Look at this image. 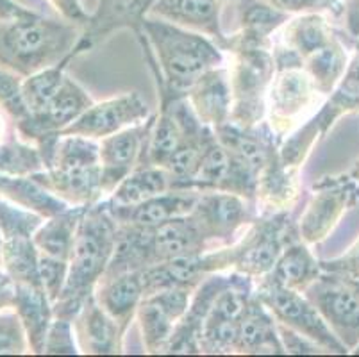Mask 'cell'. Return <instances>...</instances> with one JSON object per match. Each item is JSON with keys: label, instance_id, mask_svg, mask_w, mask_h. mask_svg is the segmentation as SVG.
I'll return each instance as SVG.
<instances>
[{"label": "cell", "instance_id": "obj_1", "mask_svg": "<svg viewBox=\"0 0 359 357\" xmlns=\"http://www.w3.org/2000/svg\"><path fill=\"white\" fill-rule=\"evenodd\" d=\"M156 61L161 70L159 93L165 97H186L188 90L211 68L225 63L224 50L210 36L179 27L166 20L147 16L142 24Z\"/></svg>", "mask_w": 359, "mask_h": 357}, {"label": "cell", "instance_id": "obj_2", "mask_svg": "<svg viewBox=\"0 0 359 357\" xmlns=\"http://www.w3.org/2000/svg\"><path fill=\"white\" fill-rule=\"evenodd\" d=\"M116 225L104 202L88 206L75 234L68 277L61 297L54 302V316L74 320L102 279L116 245Z\"/></svg>", "mask_w": 359, "mask_h": 357}, {"label": "cell", "instance_id": "obj_3", "mask_svg": "<svg viewBox=\"0 0 359 357\" xmlns=\"http://www.w3.org/2000/svg\"><path fill=\"white\" fill-rule=\"evenodd\" d=\"M83 27L68 20L34 15L0 20V63L22 77L54 67L75 54Z\"/></svg>", "mask_w": 359, "mask_h": 357}, {"label": "cell", "instance_id": "obj_4", "mask_svg": "<svg viewBox=\"0 0 359 357\" xmlns=\"http://www.w3.org/2000/svg\"><path fill=\"white\" fill-rule=\"evenodd\" d=\"M32 177L70 206L104 201L99 142L91 137L61 134L43 172Z\"/></svg>", "mask_w": 359, "mask_h": 357}, {"label": "cell", "instance_id": "obj_5", "mask_svg": "<svg viewBox=\"0 0 359 357\" xmlns=\"http://www.w3.org/2000/svg\"><path fill=\"white\" fill-rule=\"evenodd\" d=\"M225 50L233 54L229 68L233 109L231 123L254 129L266 120V97L276 74L273 43H245L227 36Z\"/></svg>", "mask_w": 359, "mask_h": 357}, {"label": "cell", "instance_id": "obj_6", "mask_svg": "<svg viewBox=\"0 0 359 357\" xmlns=\"http://www.w3.org/2000/svg\"><path fill=\"white\" fill-rule=\"evenodd\" d=\"M295 238H300L299 229L288 211L256 216L238 240L227 245L231 270L261 279L272 271L283 248Z\"/></svg>", "mask_w": 359, "mask_h": 357}, {"label": "cell", "instance_id": "obj_7", "mask_svg": "<svg viewBox=\"0 0 359 357\" xmlns=\"http://www.w3.org/2000/svg\"><path fill=\"white\" fill-rule=\"evenodd\" d=\"M254 295L269 307L277 323L302 334L308 339L315 342L316 345L322 346L325 352H347L344 343L336 338L334 332L322 318V314L316 311V307L309 302L304 293L288 290V288L272 283L266 277H261L256 281Z\"/></svg>", "mask_w": 359, "mask_h": 357}, {"label": "cell", "instance_id": "obj_8", "mask_svg": "<svg viewBox=\"0 0 359 357\" xmlns=\"http://www.w3.org/2000/svg\"><path fill=\"white\" fill-rule=\"evenodd\" d=\"M322 93L304 68H280L273 74L266 97V123L280 142L320 104Z\"/></svg>", "mask_w": 359, "mask_h": 357}, {"label": "cell", "instance_id": "obj_9", "mask_svg": "<svg viewBox=\"0 0 359 357\" xmlns=\"http://www.w3.org/2000/svg\"><path fill=\"white\" fill-rule=\"evenodd\" d=\"M91 104L93 100L84 91V88L67 75L63 86L52 98V102L40 113H32L20 122H15L16 130L25 142L34 143L40 149L43 163L47 166L60 134L72 122H75Z\"/></svg>", "mask_w": 359, "mask_h": 357}, {"label": "cell", "instance_id": "obj_10", "mask_svg": "<svg viewBox=\"0 0 359 357\" xmlns=\"http://www.w3.org/2000/svg\"><path fill=\"white\" fill-rule=\"evenodd\" d=\"M250 201L236 193L210 189L201 191L190 216L197 222L211 248L225 247L238 240V236L256 218Z\"/></svg>", "mask_w": 359, "mask_h": 357}, {"label": "cell", "instance_id": "obj_11", "mask_svg": "<svg viewBox=\"0 0 359 357\" xmlns=\"http://www.w3.org/2000/svg\"><path fill=\"white\" fill-rule=\"evenodd\" d=\"M304 295L345 349H354L359 343V293L351 281L324 271Z\"/></svg>", "mask_w": 359, "mask_h": 357}, {"label": "cell", "instance_id": "obj_12", "mask_svg": "<svg viewBox=\"0 0 359 357\" xmlns=\"http://www.w3.org/2000/svg\"><path fill=\"white\" fill-rule=\"evenodd\" d=\"M149 116L150 109L145 98L138 91H130V93L107 98L102 102H93L61 134L84 136L100 142L111 134L145 122Z\"/></svg>", "mask_w": 359, "mask_h": 357}, {"label": "cell", "instance_id": "obj_13", "mask_svg": "<svg viewBox=\"0 0 359 357\" xmlns=\"http://www.w3.org/2000/svg\"><path fill=\"white\" fill-rule=\"evenodd\" d=\"M194 290L172 288L143 297L136 313L142 339L149 353H165L175 327L190 307Z\"/></svg>", "mask_w": 359, "mask_h": 357}, {"label": "cell", "instance_id": "obj_14", "mask_svg": "<svg viewBox=\"0 0 359 357\" xmlns=\"http://www.w3.org/2000/svg\"><path fill=\"white\" fill-rule=\"evenodd\" d=\"M154 122L156 116H149L145 122L127 127L99 142L104 198L115 191L116 186L143 161V152Z\"/></svg>", "mask_w": 359, "mask_h": 357}, {"label": "cell", "instance_id": "obj_15", "mask_svg": "<svg viewBox=\"0 0 359 357\" xmlns=\"http://www.w3.org/2000/svg\"><path fill=\"white\" fill-rule=\"evenodd\" d=\"M315 193L308 208L297 222L300 240L306 243H318L327 238L329 232L344 215L345 209L354 202L358 191L347 181L334 177H324L313 186Z\"/></svg>", "mask_w": 359, "mask_h": 357}, {"label": "cell", "instance_id": "obj_16", "mask_svg": "<svg viewBox=\"0 0 359 357\" xmlns=\"http://www.w3.org/2000/svg\"><path fill=\"white\" fill-rule=\"evenodd\" d=\"M154 2L156 0H99L95 13L90 15L83 25L75 54L79 55L95 48L120 29H135L140 32L143 20L149 16Z\"/></svg>", "mask_w": 359, "mask_h": 357}, {"label": "cell", "instance_id": "obj_17", "mask_svg": "<svg viewBox=\"0 0 359 357\" xmlns=\"http://www.w3.org/2000/svg\"><path fill=\"white\" fill-rule=\"evenodd\" d=\"M201 191L190 188H170L168 191L149 201L123 208H109L111 216L118 225H138V227H158L177 216L190 215Z\"/></svg>", "mask_w": 359, "mask_h": 357}, {"label": "cell", "instance_id": "obj_18", "mask_svg": "<svg viewBox=\"0 0 359 357\" xmlns=\"http://www.w3.org/2000/svg\"><path fill=\"white\" fill-rule=\"evenodd\" d=\"M75 339L81 353L91 356H113L122 353L126 332L122 327L102 309L95 297H88L86 302L74 316Z\"/></svg>", "mask_w": 359, "mask_h": 357}, {"label": "cell", "instance_id": "obj_19", "mask_svg": "<svg viewBox=\"0 0 359 357\" xmlns=\"http://www.w3.org/2000/svg\"><path fill=\"white\" fill-rule=\"evenodd\" d=\"M222 0H156L149 15L210 36L225 50L227 36L222 31Z\"/></svg>", "mask_w": 359, "mask_h": 357}, {"label": "cell", "instance_id": "obj_20", "mask_svg": "<svg viewBox=\"0 0 359 357\" xmlns=\"http://www.w3.org/2000/svg\"><path fill=\"white\" fill-rule=\"evenodd\" d=\"M186 98L204 126L213 129L225 126L231 120L233 109L229 68L222 65L205 72L188 90Z\"/></svg>", "mask_w": 359, "mask_h": 357}, {"label": "cell", "instance_id": "obj_21", "mask_svg": "<svg viewBox=\"0 0 359 357\" xmlns=\"http://www.w3.org/2000/svg\"><path fill=\"white\" fill-rule=\"evenodd\" d=\"M97 302L116 320L123 332L136 318L138 307L145 297L142 271H126L118 275H104L93 291Z\"/></svg>", "mask_w": 359, "mask_h": 357}, {"label": "cell", "instance_id": "obj_22", "mask_svg": "<svg viewBox=\"0 0 359 357\" xmlns=\"http://www.w3.org/2000/svg\"><path fill=\"white\" fill-rule=\"evenodd\" d=\"M234 353H286L285 345L280 342L277 320L256 295L250 299L238 323Z\"/></svg>", "mask_w": 359, "mask_h": 357}, {"label": "cell", "instance_id": "obj_23", "mask_svg": "<svg viewBox=\"0 0 359 357\" xmlns=\"http://www.w3.org/2000/svg\"><path fill=\"white\" fill-rule=\"evenodd\" d=\"M210 248L205 236L190 215L177 216L152 227V264L204 254Z\"/></svg>", "mask_w": 359, "mask_h": 357}, {"label": "cell", "instance_id": "obj_24", "mask_svg": "<svg viewBox=\"0 0 359 357\" xmlns=\"http://www.w3.org/2000/svg\"><path fill=\"white\" fill-rule=\"evenodd\" d=\"M322 274V264L309 250L308 243L295 238L283 248L272 271L264 277L279 286L304 293Z\"/></svg>", "mask_w": 359, "mask_h": 357}, {"label": "cell", "instance_id": "obj_25", "mask_svg": "<svg viewBox=\"0 0 359 357\" xmlns=\"http://www.w3.org/2000/svg\"><path fill=\"white\" fill-rule=\"evenodd\" d=\"M15 311L24 323L31 353H43L48 327L54 320V306L45 288L16 284Z\"/></svg>", "mask_w": 359, "mask_h": 357}, {"label": "cell", "instance_id": "obj_26", "mask_svg": "<svg viewBox=\"0 0 359 357\" xmlns=\"http://www.w3.org/2000/svg\"><path fill=\"white\" fill-rule=\"evenodd\" d=\"M234 4L240 29L231 38L245 43H273L272 36L292 18L264 0H234Z\"/></svg>", "mask_w": 359, "mask_h": 357}, {"label": "cell", "instance_id": "obj_27", "mask_svg": "<svg viewBox=\"0 0 359 357\" xmlns=\"http://www.w3.org/2000/svg\"><path fill=\"white\" fill-rule=\"evenodd\" d=\"M299 170L285 165L277 154L257 177L256 204H263L269 213L288 211L299 195Z\"/></svg>", "mask_w": 359, "mask_h": 357}, {"label": "cell", "instance_id": "obj_28", "mask_svg": "<svg viewBox=\"0 0 359 357\" xmlns=\"http://www.w3.org/2000/svg\"><path fill=\"white\" fill-rule=\"evenodd\" d=\"M172 188V177L163 166L140 163L129 175L120 182L104 204L109 208H123V206H135L143 201H149L152 196L168 191Z\"/></svg>", "mask_w": 359, "mask_h": 357}, {"label": "cell", "instance_id": "obj_29", "mask_svg": "<svg viewBox=\"0 0 359 357\" xmlns=\"http://www.w3.org/2000/svg\"><path fill=\"white\" fill-rule=\"evenodd\" d=\"M84 211L86 208L83 206H70L65 211L57 213L50 218H45L32 234V241H34L38 252L43 255H50V257L70 260L75 234H77Z\"/></svg>", "mask_w": 359, "mask_h": 357}, {"label": "cell", "instance_id": "obj_30", "mask_svg": "<svg viewBox=\"0 0 359 357\" xmlns=\"http://www.w3.org/2000/svg\"><path fill=\"white\" fill-rule=\"evenodd\" d=\"M0 196L43 218H50L70 208V204L48 191L32 175H0Z\"/></svg>", "mask_w": 359, "mask_h": 357}, {"label": "cell", "instance_id": "obj_31", "mask_svg": "<svg viewBox=\"0 0 359 357\" xmlns=\"http://www.w3.org/2000/svg\"><path fill=\"white\" fill-rule=\"evenodd\" d=\"M182 142H184V130H182L177 116L168 104H161V111L156 116V122L150 130L142 163L165 168L170 157L174 156Z\"/></svg>", "mask_w": 359, "mask_h": 357}, {"label": "cell", "instance_id": "obj_32", "mask_svg": "<svg viewBox=\"0 0 359 357\" xmlns=\"http://www.w3.org/2000/svg\"><path fill=\"white\" fill-rule=\"evenodd\" d=\"M2 267L16 284L43 286L40 277V252L32 241V236L6 238L2 248Z\"/></svg>", "mask_w": 359, "mask_h": 357}, {"label": "cell", "instance_id": "obj_33", "mask_svg": "<svg viewBox=\"0 0 359 357\" xmlns=\"http://www.w3.org/2000/svg\"><path fill=\"white\" fill-rule=\"evenodd\" d=\"M74 58H77V55H68L54 67H48L45 70L29 75V77H24L22 93H24L29 114L40 113L41 109H45L52 102V98L57 95V91L63 86L65 77H67V67Z\"/></svg>", "mask_w": 359, "mask_h": 357}, {"label": "cell", "instance_id": "obj_34", "mask_svg": "<svg viewBox=\"0 0 359 357\" xmlns=\"http://www.w3.org/2000/svg\"><path fill=\"white\" fill-rule=\"evenodd\" d=\"M302 68L311 75L320 93L329 95L347 70V54L338 39H334L327 47L309 55L302 63Z\"/></svg>", "mask_w": 359, "mask_h": 357}, {"label": "cell", "instance_id": "obj_35", "mask_svg": "<svg viewBox=\"0 0 359 357\" xmlns=\"http://www.w3.org/2000/svg\"><path fill=\"white\" fill-rule=\"evenodd\" d=\"M45 170L40 149L24 137H11L0 142V175L25 177Z\"/></svg>", "mask_w": 359, "mask_h": 357}, {"label": "cell", "instance_id": "obj_36", "mask_svg": "<svg viewBox=\"0 0 359 357\" xmlns=\"http://www.w3.org/2000/svg\"><path fill=\"white\" fill-rule=\"evenodd\" d=\"M45 218L0 196V232L6 238L32 236Z\"/></svg>", "mask_w": 359, "mask_h": 357}, {"label": "cell", "instance_id": "obj_37", "mask_svg": "<svg viewBox=\"0 0 359 357\" xmlns=\"http://www.w3.org/2000/svg\"><path fill=\"white\" fill-rule=\"evenodd\" d=\"M31 352L24 323L15 309L0 313V356H22Z\"/></svg>", "mask_w": 359, "mask_h": 357}, {"label": "cell", "instance_id": "obj_38", "mask_svg": "<svg viewBox=\"0 0 359 357\" xmlns=\"http://www.w3.org/2000/svg\"><path fill=\"white\" fill-rule=\"evenodd\" d=\"M22 81L24 77L13 70H0V107L15 120L20 122L29 116L25 106L24 93H22Z\"/></svg>", "mask_w": 359, "mask_h": 357}, {"label": "cell", "instance_id": "obj_39", "mask_svg": "<svg viewBox=\"0 0 359 357\" xmlns=\"http://www.w3.org/2000/svg\"><path fill=\"white\" fill-rule=\"evenodd\" d=\"M43 353H47V356H74V353H81L77 339H75L74 320L54 316L50 327H48Z\"/></svg>", "mask_w": 359, "mask_h": 357}, {"label": "cell", "instance_id": "obj_40", "mask_svg": "<svg viewBox=\"0 0 359 357\" xmlns=\"http://www.w3.org/2000/svg\"><path fill=\"white\" fill-rule=\"evenodd\" d=\"M40 277L52 306L61 297L68 277V261L40 254Z\"/></svg>", "mask_w": 359, "mask_h": 357}, {"label": "cell", "instance_id": "obj_41", "mask_svg": "<svg viewBox=\"0 0 359 357\" xmlns=\"http://www.w3.org/2000/svg\"><path fill=\"white\" fill-rule=\"evenodd\" d=\"M272 8L279 9L280 13H286L288 16L309 15V13H332L339 15L344 11L341 0H264Z\"/></svg>", "mask_w": 359, "mask_h": 357}, {"label": "cell", "instance_id": "obj_42", "mask_svg": "<svg viewBox=\"0 0 359 357\" xmlns=\"http://www.w3.org/2000/svg\"><path fill=\"white\" fill-rule=\"evenodd\" d=\"M320 264H322V270L327 271V274L339 275L347 281L359 283V243L351 252L341 255L339 260L322 261Z\"/></svg>", "mask_w": 359, "mask_h": 357}, {"label": "cell", "instance_id": "obj_43", "mask_svg": "<svg viewBox=\"0 0 359 357\" xmlns=\"http://www.w3.org/2000/svg\"><path fill=\"white\" fill-rule=\"evenodd\" d=\"M279 327V334H280V342L285 345L286 353H320V352H325L324 349L320 345H316L315 342L308 339L306 336L302 334L295 332V330L288 329V327L280 325L277 323Z\"/></svg>", "mask_w": 359, "mask_h": 357}, {"label": "cell", "instance_id": "obj_44", "mask_svg": "<svg viewBox=\"0 0 359 357\" xmlns=\"http://www.w3.org/2000/svg\"><path fill=\"white\" fill-rule=\"evenodd\" d=\"M48 2L63 15L65 20L74 22V24L81 25V27H83L88 22V18H90V15L84 13L83 6H81V0H48Z\"/></svg>", "mask_w": 359, "mask_h": 357}, {"label": "cell", "instance_id": "obj_45", "mask_svg": "<svg viewBox=\"0 0 359 357\" xmlns=\"http://www.w3.org/2000/svg\"><path fill=\"white\" fill-rule=\"evenodd\" d=\"M16 304V283L6 268L0 264V313L15 309Z\"/></svg>", "mask_w": 359, "mask_h": 357}, {"label": "cell", "instance_id": "obj_46", "mask_svg": "<svg viewBox=\"0 0 359 357\" xmlns=\"http://www.w3.org/2000/svg\"><path fill=\"white\" fill-rule=\"evenodd\" d=\"M34 15V11L24 8L15 0H0V20H16Z\"/></svg>", "mask_w": 359, "mask_h": 357}, {"label": "cell", "instance_id": "obj_47", "mask_svg": "<svg viewBox=\"0 0 359 357\" xmlns=\"http://www.w3.org/2000/svg\"><path fill=\"white\" fill-rule=\"evenodd\" d=\"M345 9V8H344ZM347 13V29L352 36H359V0H348V6L345 9Z\"/></svg>", "mask_w": 359, "mask_h": 357}, {"label": "cell", "instance_id": "obj_48", "mask_svg": "<svg viewBox=\"0 0 359 357\" xmlns=\"http://www.w3.org/2000/svg\"><path fill=\"white\" fill-rule=\"evenodd\" d=\"M4 133H6V123H4V118L0 114V142L4 140Z\"/></svg>", "mask_w": 359, "mask_h": 357}, {"label": "cell", "instance_id": "obj_49", "mask_svg": "<svg viewBox=\"0 0 359 357\" xmlns=\"http://www.w3.org/2000/svg\"><path fill=\"white\" fill-rule=\"evenodd\" d=\"M2 248H4V236L0 232V264H2Z\"/></svg>", "mask_w": 359, "mask_h": 357}, {"label": "cell", "instance_id": "obj_50", "mask_svg": "<svg viewBox=\"0 0 359 357\" xmlns=\"http://www.w3.org/2000/svg\"><path fill=\"white\" fill-rule=\"evenodd\" d=\"M351 283H352V286L355 288V291H358V293H359V283H355V281H351Z\"/></svg>", "mask_w": 359, "mask_h": 357}]
</instances>
